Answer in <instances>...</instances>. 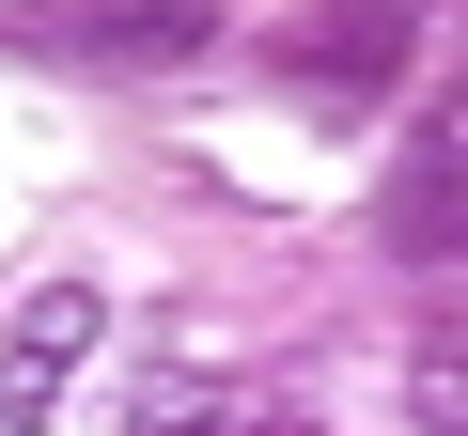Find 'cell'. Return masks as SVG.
I'll use <instances>...</instances> for the list:
<instances>
[{
	"label": "cell",
	"mask_w": 468,
	"mask_h": 436,
	"mask_svg": "<svg viewBox=\"0 0 468 436\" xmlns=\"http://www.w3.org/2000/svg\"><path fill=\"white\" fill-rule=\"evenodd\" d=\"M94 281H32L16 312H0V420H48L63 389H79V358H94Z\"/></svg>",
	"instance_id": "obj_1"
},
{
	"label": "cell",
	"mask_w": 468,
	"mask_h": 436,
	"mask_svg": "<svg viewBox=\"0 0 468 436\" xmlns=\"http://www.w3.org/2000/svg\"><path fill=\"white\" fill-rule=\"evenodd\" d=\"M406 374H421V436H468V343H421Z\"/></svg>",
	"instance_id": "obj_2"
},
{
	"label": "cell",
	"mask_w": 468,
	"mask_h": 436,
	"mask_svg": "<svg viewBox=\"0 0 468 436\" xmlns=\"http://www.w3.org/2000/svg\"><path fill=\"white\" fill-rule=\"evenodd\" d=\"M125 436H218V405L172 374V389H141V405H125Z\"/></svg>",
	"instance_id": "obj_3"
}]
</instances>
